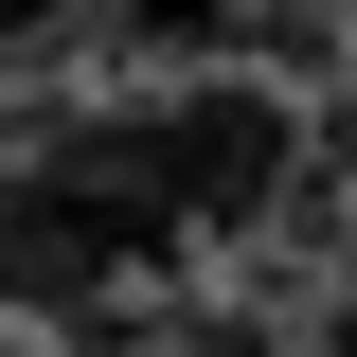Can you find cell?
I'll list each match as a JSON object with an SVG mask.
<instances>
[{
  "label": "cell",
  "mask_w": 357,
  "mask_h": 357,
  "mask_svg": "<svg viewBox=\"0 0 357 357\" xmlns=\"http://www.w3.org/2000/svg\"><path fill=\"white\" fill-rule=\"evenodd\" d=\"M89 36L143 89H178V72H250V0H89Z\"/></svg>",
  "instance_id": "obj_1"
},
{
  "label": "cell",
  "mask_w": 357,
  "mask_h": 357,
  "mask_svg": "<svg viewBox=\"0 0 357 357\" xmlns=\"http://www.w3.org/2000/svg\"><path fill=\"white\" fill-rule=\"evenodd\" d=\"M54 36H89V0H0V54H54Z\"/></svg>",
  "instance_id": "obj_2"
},
{
  "label": "cell",
  "mask_w": 357,
  "mask_h": 357,
  "mask_svg": "<svg viewBox=\"0 0 357 357\" xmlns=\"http://www.w3.org/2000/svg\"><path fill=\"white\" fill-rule=\"evenodd\" d=\"M143 357H268L250 321H197V340H143Z\"/></svg>",
  "instance_id": "obj_3"
},
{
  "label": "cell",
  "mask_w": 357,
  "mask_h": 357,
  "mask_svg": "<svg viewBox=\"0 0 357 357\" xmlns=\"http://www.w3.org/2000/svg\"><path fill=\"white\" fill-rule=\"evenodd\" d=\"M0 357H36V340H0Z\"/></svg>",
  "instance_id": "obj_4"
}]
</instances>
